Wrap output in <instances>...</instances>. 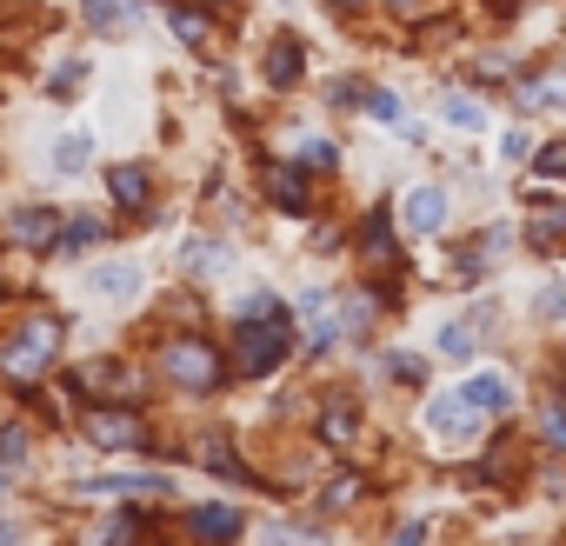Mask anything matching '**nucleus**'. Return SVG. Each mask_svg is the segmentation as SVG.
<instances>
[{
    "label": "nucleus",
    "instance_id": "nucleus-4",
    "mask_svg": "<svg viewBox=\"0 0 566 546\" xmlns=\"http://www.w3.org/2000/svg\"><path fill=\"white\" fill-rule=\"evenodd\" d=\"M87 440L94 447H107V453H134V447H147L140 440V413H120V407H87Z\"/></svg>",
    "mask_w": 566,
    "mask_h": 546
},
{
    "label": "nucleus",
    "instance_id": "nucleus-16",
    "mask_svg": "<svg viewBox=\"0 0 566 546\" xmlns=\"http://www.w3.org/2000/svg\"><path fill=\"white\" fill-rule=\"evenodd\" d=\"M360 253H367V266H380V273H394V233H387V213H374L367 220V233H360Z\"/></svg>",
    "mask_w": 566,
    "mask_h": 546
},
{
    "label": "nucleus",
    "instance_id": "nucleus-3",
    "mask_svg": "<svg viewBox=\"0 0 566 546\" xmlns=\"http://www.w3.org/2000/svg\"><path fill=\"white\" fill-rule=\"evenodd\" d=\"M54 340H61V327H54V321H34V327L14 334V347L0 354V367H8L14 380H28V374H41V367L54 360Z\"/></svg>",
    "mask_w": 566,
    "mask_h": 546
},
{
    "label": "nucleus",
    "instance_id": "nucleus-28",
    "mask_svg": "<svg viewBox=\"0 0 566 546\" xmlns=\"http://www.w3.org/2000/svg\"><path fill=\"white\" fill-rule=\"evenodd\" d=\"M28 460V433L21 427H0V466H21Z\"/></svg>",
    "mask_w": 566,
    "mask_h": 546
},
{
    "label": "nucleus",
    "instance_id": "nucleus-29",
    "mask_svg": "<svg viewBox=\"0 0 566 546\" xmlns=\"http://www.w3.org/2000/svg\"><path fill=\"white\" fill-rule=\"evenodd\" d=\"M87 28L114 34V28H120V0H87Z\"/></svg>",
    "mask_w": 566,
    "mask_h": 546
},
{
    "label": "nucleus",
    "instance_id": "nucleus-22",
    "mask_svg": "<svg viewBox=\"0 0 566 546\" xmlns=\"http://www.w3.org/2000/svg\"><path fill=\"white\" fill-rule=\"evenodd\" d=\"M180 260H187V273H220V266H227V246H220V240H193Z\"/></svg>",
    "mask_w": 566,
    "mask_h": 546
},
{
    "label": "nucleus",
    "instance_id": "nucleus-44",
    "mask_svg": "<svg viewBox=\"0 0 566 546\" xmlns=\"http://www.w3.org/2000/svg\"><path fill=\"white\" fill-rule=\"evenodd\" d=\"M334 8H354V0H334Z\"/></svg>",
    "mask_w": 566,
    "mask_h": 546
},
{
    "label": "nucleus",
    "instance_id": "nucleus-37",
    "mask_svg": "<svg viewBox=\"0 0 566 546\" xmlns=\"http://www.w3.org/2000/svg\"><path fill=\"white\" fill-rule=\"evenodd\" d=\"M367 107H374L380 120H400V101H394V94H367Z\"/></svg>",
    "mask_w": 566,
    "mask_h": 546
},
{
    "label": "nucleus",
    "instance_id": "nucleus-36",
    "mask_svg": "<svg viewBox=\"0 0 566 546\" xmlns=\"http://www.w3.org/2000/svg\"><path fill=\"white\" fill-rule=\"evenodd\" d=\"M500 154H506V160H526V154H533V140H526V134H520V127H513V134H506V140H500Z\"/></svg>",
    "mask_w": 566,
    "mask_h": 546
},
{
    "label": "nucleus",
    "instance_id": "nucleus-1",
    "mask_svg": "<svg viewBox=\"0 0 566 546\" xmlns=\"http://www.w3.org/2000/svg\"><path fill=\"white\" fill-rule=\"evenodd\" d=\"M287 347H294L287 321H240V340H233V367H240L247 380H260V374H273L280 360H287Z\"/></svg>",
    "mask_w": 566,
    "mask_h": 546
},
{
    "label": "nucleus",
    "instance_id": "nucleus-23",
    "mask_svg": "<svg viewBox=\"0 0 566 546\" xmlns=\"http://www.w3.org/2000/svg\"><path fill=\"white\" fill-rule=\"evenodd\" d=\"M74 387H101V393H120V387H127V374H120V367H114V360H87V367H81V380H74Z\"/></svg>",
    "mask_w": 566,
    "mask_h": 546
},
{
    "label": "nucleus",
    "instance_id": "nucleus-11",
    "mask_svg": "<svg viewBox=\"0 0 566 546\" xmlns=\"http://www.w3.org/2000/svg\"><path fill=\"white\" fill-rule=\"evenodd\" d=\"M187 526H193V539H233L240 533V506H220V500L213 506H193Z\"/></svg>",
    "mask_w": 566,
    "mask_h": 546
},
{
    "label": "nucleus",
    "instance_id": "nucleus-38",
    "mask_svg": "<svg viewBox=\"0 0 566 546\" xmlns=\"http://www.w3.org/2000/svg\"><path fill=\"white\" fill-rule=\"evenodd\" d=\"M301 154H307V160H314V167H334V147H327V140H307V147H301Z\"/></svg>",
    "mask_w": 566,
    "mask_h": 546
},
{
    "label": "nucleus",
    "instance_id": "nucleus-7",
    "mask_svg": "<svg viewBox=\"0 0 566 546\" xmlns=\"http://www.w3.org/2000/svg\"><path fill=\"white\" fill-rule=\"evenodd\" d=\"M440 220H447V193L440 187H413L407 207H400V227L407 233H440Z\"/></svg>",
    "mask_w": 566,
    "mask_h": 546
},
{
    "label": "nucleus",
    "instance_id": "nucleus-18",
    "mask_svg": "<svg viewBox=\"0 0 566 546\" xmlns=\"http://www.w3.org/2000/svg\"><path fill=\"white\" fill-rule=\"evenodd\" d=\"M354 433H360V413H354L347 400H334V407L321 413V440H327V447H354Z\"/></svg>",
    "mask_w": 566,
    "mask_h": 546
},
{
    "label": "nucleus",
    "instance_id": "nucleus-31",
    "mask_svg": "<svg viewBox=\"0 0 566 546\" xmlns=\"http://www.w3.org/2000/svg\"><path fill=\"white\" fill-rule=\"evenodd\" d=\"M200 460H207L213 473H227V480H240V460L227 453V440H207V453H200Z\"/></svg>",
    "mask_w": 566,
    "mask_h": 546
},
{
    "label": "nucleus",
    "instance_id": "nucleus-9",
    "mask_svg": "<svg viewBox=\"0 0 566 546\" xmlns=\"http://www.w3.org/2000/svg\"><path fill=\"white\" fill-rule=\"evenodd\" d=\"M480 420H486V413H473V407H467V393H460V400L447 393V400H433V407H427V427H433V433H447V440H453V433L467 440Z\"/></svg>",
    "mask_w": 566,
    "mask_h": 546
},
{
    "label": "nucleus",
    "instance_id": "nucleus-25",
    "mask_svg": "<svg viewBox=\"0 0 566 546\" xmlns=\"http://www.w3.org/2000/svg\"><path fill=\"white\" fill-rule=\"evenodd\" d=\"M440 114H447V120H453V127H460V134H467V127H480V120H486V114H480V101H473V94H447V107H440Z\"/></svg>",
    "mask_w": 566,
    "mask_h": 546
},
{
    "label": "nucleus",
    "instance_id": "nucleus-34",
    "mask_svg": "<svg viewBox=\"0 0 566 546\" xmlns=\"http://www.w3.org/2000/svg\"><path fill=\"white\" fill-rule=\"evenodd\" d=\"M539 174H546V180H559V174H566V140L539 147Z\"/></svg>",
    "mask_w": 566,
    "mask_h": 546
},
{
    "label": "nucleus",
    "instance_id": "nucleus-33",
    "mask_svg": "<svg viewBox=\"0 0 566 546\" xmlns=\"http://www.w3.org/2000/svg\"><path fill=\"white\" fill-rule=\"evenodd\" d=\"M240 321H280L273 294H247V301H240Z\"/></svg>",
    "mask_w": 566,
    "mask_h": 546
},
{
    "label": "nucleus",
    "instance_id": "nucleus-14",
    "mask_svg": "<svg viewBox=\"0 0 566 546\" xmlns=\"http://www.w3.org/2000/svg\"><path fill=\"white\" fill-rule=\"evenodd\" d=\"M266 200L287 207V213H301V207H307V180H301L294 167H266Z\"/></svg>",
    "mask_w": 566,
    "mask_h": 546
},
{
    "label": "nucleus",
    "instance_id": "nucleus-27",
    "mask_svg": "<svg viewBox=\"0 0 566 546\" xmlns=\"http://www.w3.org/2000/svg\"><path fill=\"white\" fill-rule=\"evenodd\" d=\"M520 101H526V107H539V101H566V74H553V81H526Z\"/></svg>",
    "mask_w": 566,
    "mask_h": 546
},
{
    "label": "nucleus",
    "instance_id": "nucleus-21",
    "mask_svg": "<svg viewBox=\"0 0 566 546\" xmlns=\"http://www.w3.org/2000/svg\"><path fill=\"white\" fill-rule=\"evenodd\" d=\"M87 546H140V519H134V513H114Z\"/></svg>",
    "mask_w": 566,
    "mask_h": 546
},
{
    "label": "nucleus",
    "instance_id": "nucleus-24",
    "mask_svg": "<svg viewBox=\"0 0 566 546\" xmlns=\"http://www.w3.org/2000/svg\"><path fill=\"white\" fill-rule=\"evenodd\" d=\"M167 21H174L180 41H193V48L207 41V14H200V8H167Z\"/></svg>",
    "mask_w": 566,
    "mask_h": 546
},
{
    "label": "nucleus",
    "instance_id": "nucleus-32",
    "mask_svg": "<svg viewBox=\"0 0 566 546\" xmlns=\"http://www.w3.org/2000/svg\"><path fill=\"white\" fill-rule=\"evenodd\" d=\"M539 433H546V447H566V400H553V407H546Z\"/></svg>",
    "mask_w": 566,
    "mask_h": 546
},
{
    "label": "nucleus",
    "instance_id": "nucleus-41",
    "mask_svg": "<svg viewBox=\"0 0 566 546\" xmlns=\"http://www.w3.org/2000/svg\"><path fill=\"white\" fill-rule=\"evenodd\" d=\"M420 539H427V526H420V519H413V526H400V533H394V546H420Z\"/></svg>",
    "mask_w": 566,
    "mask_h": 546
},
{
    "label": "nucleus",
    "instance_id": "nucleus-13",
    "mask_svg": "<svg viewBox=\"0 0 566 546\" xmlns=\"http://www.w3.org/2000/svg\"><path fill=\"white\" fill-rule=\"evenodd\" d=\"M266 81H273V87H294V81H301V41H294V34H280V41L266 48Z\"/></svg>",
    "mask_w": 566,
    "mask_h": 546
},
{
    "label": "nucleus",
    "instance_id": "nucleus-42",
    "mask_svg": "<svg viewBox=\"0 0 566 546\" xmlns=\"http://www.w3.org/2000/svg\"><path fill=\"white\" fill-rule=\"evenodd\" d=\"M0 546H21V526L14 519H0Z\"/></svg>",
    "mask_w": 566,
    "mask_h": 546
},
{
    "label": "nucleus",
    "instance_id": "nucleus-20",
    "mask_svg": "<svg viewBox=\"0 0 566 546\" xmlns=\"http://www.w3.org/2000/svg\"><path fill=\"white\" fill-rule=\"evenodd\" d=\"M473 347H480V321H447V327H440V354L467 360Z\"/></svg>",
    "mask_w": 566,
    "mask_h": 546
},
{
    "label": "nucleus",
    "instance_id": "nucleus-26",
    "mask_svg": "<svg viewBox=\"0 0 566 546\" xmlns=\"http://www.w3.org/2000/svg\"><path fill=\"white\" fill-rule=\"evenodd\" d=\"M360 493H367V480H360V473H340V480L327 486V500H321V506H327V513H340V506H354Z\"/></svg>",
    "mask_w": 566,
    "mask_h": 546
},
{
    "label": "nucleus",
    "instance_id": "nucleus-12",
    "mask_svg": "<svg viewBox=\"0 0 566 546\" xmlns=\"http://www.w3.org/2000/svg\"><path fill=\"white\" fill-rule=\"evenodd\" d=\"M101 301H120V294H134L140 287V266L134 260H107V266H94V281H87Z\"/></svg>",
    "mask_w": 566,
    "mask_h": 546
},
{
    "label": "nucleus",
    "instance_id": "nucleus-35",
    "mask_svg": "<svg viewBox=\"0 0 566 546\" xmlns=\"http://www.w3.org/2000/svg\"><path fill=\"white\" fill-rule=\"evenodd\" d=\"M81 74H87V67H81V61H67V67L54 74V94H61V101H67V94H81Z\"/></svg>",
    "mask_w": 566,
    "mask_h": 546
},
{
    "label": "nucleus",
    "instance_id": "nucleus-30",
    "mask_svg": "<svg viewBox=\"0 0 566 546\" xmlns=\"http://www.w3.org/2000/svg\"><path fill=\"white\" fill-rule=\"evenodd\" d=\"M87 154H94V147H87V140H81V134H67V140H61V147H54V160H61V167H67V174H74V167H87Z\"/></svg>",
    "mask_w": 566,
    "mask_h": 546
},
{
    "label": "nucleus",
    "instance_id": "nucleus-10",
    "mask_svg": "<svg viewBox=\"0 0 566 546\" xmlns=\"http://www.w3.org/2000/svg\"><path fill=\"white\" fill-rule=\"evenodd\" d=\"M460 393H467V407H473V413H506V407H513V387H506L500 374H473Z\"/></svg>",
    "mask_w": 566,
    "mask_h": 546
},
{
    "label": "nucleus",
    "instance_id": "nucleus-17",
    "mask_svg": "<svg viewBox=\"0 0 566 546\" xmlns=\"http://www.w3.org/2000/svg\"><path fill=\"white\" fill-rule=\"evenodd\" d=\"M107 240V227L94 220V213H74V220H61V253H87V246H101Z\"/></svg>",
    "mask_w": 566,
    "mask_h": 546
},
{
    "label": "nucleus",
    "instance_id": "nucleus-8",
    "mask_svg": "<svg viewBox=\"0 0 566 546\" xmlns=\"http://www.w3.org/2000/svg\"><path fill=\"white\" fill-rule=\"evenodd\" d=\"M526 233H533V246H566V200H533L526 207Z\"/></svg>",
    "mask_w": 566,
    "mask_h": 546
},
{
    "label": "nucleus",
    "instance_id": "nucleus-6",
    "mask_svg": "<svg viewBox=\"0 0 566 546\" xmlns=\"http://www.w3.org/2000/svg\"><path fill=\"white\" fill-rule=\"evenodd\" d=\"M8 240H21V246H61V213L54 207H21L8 220Z\"/></svg>",
    "mask_w": 566,
    "mask_h": 546
},
{
    "label": "nucleus",
    "instance_id": "nucleus-43",
    "mask_svg": "<svg viewBox=\"0 0 566 546\" xmlns=\"http://www.w3.org/2000/svg\"><path fill=\"white\" fill-rule=\"evenodd\" d=\"M486 8H493V14H513V8H520V0H486Z\"/></svg>",
    "mask_w": 566,
    "mask_h": 546
},
{
    "label": "nucleus",
    "instance_id": "nucleus-40",
    "mask_svg": "<svg viewBox=\"0 0 566 546\" xmlns=\"http://www.w3.org/2000/svg\"><path fill=\"white\" fill-rule=\"evenodd\" d=\"M539 314H546V321H559V314H566V294H539Z\"/></svg>",
    "mask_w": 566,
    "mask_h": 546
},
{
    "label": "nucleus",
    "instance_id": "nucleus-39",
    "mask_svg": "<svg viewBox=\"0 0 566 546\" xmlns=\"http://www.w3.org/2000/svg\"><path fill=\"white\" fill-rule=\"evenodd\" d=\"M387 367H394V374H400V380H420V360H413V354H394V360H387Z\"/></svg>",
    "mask_w": 566,
    "mask_h": 546
},
{
    "label": "nucleus",
    "instance_id": "nucleus-2",
    "mask_svg": "<svg viewBox=\"0 0 566 546\" xmlns=\"http://www.w3.org/2000/svg\"><path fill=\"white\" fill-rule=\"evenodd\" d=\"M160 367H167V380L200 387V393L220 380V354H213L207 340H167V347H160Z\"/></svg>",
    "mask_w": 566,
    "mask_h": 546
},
{
    "label": "nucleus",
    "instance_id": "nucleus-19",
    "mask_svg": "<svg viewBox=\"0 0 566 546\" xmlns=\"http://www.w3.org/2000/svg\"><path fill=\"white\" fill-rule=\"evenodd\" d=\"M147 193H154V187H147V167H114V200H120L127 213L147 207Z\"/></svg>",
    "mask_w": 566,
    "mask_h": 546
},
{
    "label": "nucleus",
    "instance_id": "nucleus-5",
    "mask_svg": "<svg viewBox=\"0 0 566 546\" xmlns=\"http://www.w3.org/2000/svg\"><path fill=\"white\" fill-rule=\"evenodd\" d=\"M301 314H307V334H301V340H307L314 354H327V347L347 334V321L327 307V294H321V287H307V294H301Z\"/></svg>",
    "mask_w": 566,
    "mask_h": 546
},
{
    "label": "nucleus",
    "instance_id": "nucleus-15",
    "mask_svg": "<svg viewBox=\"0 0 566 546\" xmlns=\"http://www.w3.org/2000/svg\"><path fill=\"white\" fill-rule=\"evenodd\" d=\"M81 493H174L167 473H114V480H87Z\"/></svg>",
    "mask_w": 566,
    "mask_h": 546
}]
</instances>
